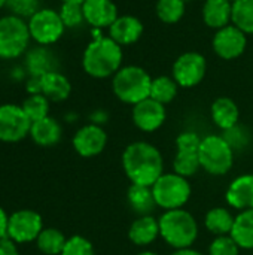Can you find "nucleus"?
<instances>
[{"mask_svg":"<svg viewBox=\"0 0 253 255\" xmlns=\"http://www.w3.org/2000/svg\"><path fill=\"white\" fill-rule=\"evenodd\" d=\"M7 223H9V218L6 212L0 208V239L7 236Z\"/></svg>","mask_w":253,"mask_h":255,"instance_id":"58836bf2","label":"nucleus"},{"mask_svg":"<svg viewBox=\"0 0 253 255\" xmlns=\"http://www.w3.org/2000/svg\"><path fill=\"white\" fill-rule=\"evenodd\" d=\"M206 69V58L200 52H185L173 64V79L179 87L191 88L203 81Z\"/></svg>","mask_w":253,"mask_h":255,"instance_id":"9d476101","label":"nucleus"},{"mask_svg":"<svg viewBox=\"0 0 253 255\" xmlns=\"http://www.w3.org/2000/svg\"><path fill=\"white\" fill-rule=\"evenodd\" d=\"M160 236V224L158 220H155L152 215H143L139 217L128 230L130 241L137 247H148L157 241Z\"/></svg>","mask_w":253,"mask_h":255,"instance_id":"a211bd4d","label":"nucleus"},{"mask_svg":"<svg viewBox=\"0 0 253 255\" xmlns=\"http://www.w3.org/2000/svg\"><path fill=\"white\" fill-rule=\"evenodd\" d=\"M201 140L203 139L195 131H183L176 137V148H177V151L198 152Z\"/></svg>","mask_w":253,"mask_h":255,"instance_id":"e433bc0d","label":"nucleus"},{"mask_svg":"<svg viewBox=\"0 0 253 255\" xmlns=\"http://www.w3.org/2000/svg\"><path fill=\"white\" fill-rule=\"evenodd\" d=\"M137 255H158L157 253H152V251H143V253H140V254Z\"/></svg>","mask_w":253,"mask_h":255,"instance_id":"79ce46f5","label":"nucleus"},{"mask_svg":"<svg viewBox=\"0 0 253 255\" xmlns=\"http://www.w3.org/2000/svg\"><path fill=\"white\" fill-rule=\"evenodd\" d=\"M228 205L239 211L253 209V175H242L236 178L225 194Z\"/></svg>","mask_w":253,"mask_h":255,"instance_id":"dca6fc26","label":"nucleus"},{"mask_svg":"<svg viewBox=\"0 0 253 255\" xmlns=\"http://www.w3.org/2000/svg\"><path fill=\"white\" fill-rule=\"evenodd\" d=\"M31 121L21 106L1 105L0 106V140L18 142L30 134Z\"/></svg>","mask_w":253,"mask_h":255,"instance_id":"1a4fd4ad","label":"nucleus"},{"mask_svg":"<svg viewBox=\"0 0 253 255\" xmlns=\"http://www.w3.org/2000/svg\"><path fill=\"white\" fill-rule=\"evenodd\" d=\"M157 206L164 211L180 209L191 197V185L177 173H163L152 185Z\"/></svg>","mask_w":253,"mask_h":255,"instance_id":"423d86ee","label":"nucleus"},{"mask_svg":"<svg viewBox=\"0 0 253 255\" xmlns=\"http://www.w3.org/2000/svg\"><path fill=\"white\" fill-rule=\"evenodd\" d=\"M248 45L246 34L234 24L219 28L213 37V49L224 60H234L240 57Z\"/></svg>","mask_w":253,"mask_h":255,"instance_id":"f8f14e48","label":"nucleus"},{"mask_svg":"<svg viewBox=\"0 0 253 255\" xmlns=\"http://www.w3.org/2000/svg\"><path fill=\"white\" fill-rule=\"evenodd\" d=\"M122 167L131 184L152 187L164 173V160L157 146L133 142L122 152Z\"/></svg>","mask_w":253,"mask_h":255,"instance_id":"f257e3e1","label":"nucleus"},{"mask_svg":"<svg viewBox=\"0 0 253 255\" xmlns=\"http://www.w3.org/2000/svg\"><path fill=\"white\" fill-rule=\"evenodd\" d=\"M233 15V3L228 0H206L203 6V19L212 28H224L230 25Z\"/></svg>","mask_w":253,"mask_h":255,"instance_id":"412c9836","label":"nucleus"},{"mask_svg":"<svg viewBox=\"0 0 253 255\" xmlns=\"http://www.w3.org/2000/svg\"><path fill=\"white\" fill-rule=\"evenodd\" d=\"M6 3H7V0H0V9H1Z\"/></svg>","mask_w":253,"mask_h":255,"instance_id":"37998d69","label":"nucleus"},{"mask_svg":"<svg viewBox=\"0 0 253 255\" xmlns=\"http://www.w3.org/2000/svg\"><path fill=\"white\" fill-rule=\"evenodd\" d=\"M21 108L25 112V115L28 117V120L31 123H34V121H39V120L48 117L49 100L43 94H30V97H27L24 100Z\"/></svg>","mask_w":253,"mask_h":255,"instance_id":"7c9ffc66","label":"nucleus"},{"mask_svg":"<svg viewBox=\"0 0 253 255\" xmlns=\"http://www.w3.org/2000/svg\"><path fill=\"white\" fill-rule=\"evenodd\" d=\"M170 255H203L201 253L192 250V248H185V250H176L173 254Z\"/></svg>","mask_w":253,"mask_h":255,"instance_id":"ea45409f","label":"nucleus"},{"mask_svg":"<svg viewBox=\"0 0 253 255\" xmlns=\"http://www.w3.org/2000/svg\"><path fill=\"white\" fill-rule=\"evenodd\" d=\"M233 214L225 208H213L206 214L204 226L215 236H228L231 235L234 226Z\"/></svg>","mask_w":253,"mask_h":255,"instance_id":"393cba45","label":"nucleus"},{"mask_svg":"<svg viewBox=\"0 0 253 255\" xmlns=\"http://www.w3.org/2000/svg\"><path fill=\"white\" fill-rule=\"evenodd\" d=\"M240 247L236 241L228 236H216L209 247V255H239Z\"/></svg>","mask_w":253,"mask_h":255,"instance_id":"473e14b6","label":"nucleus"},{"mask_svg":"<svg viewBox=\"0 0 253 255\" xmlns=\"http://www.w3.org/2000/svg\"><path fill=\"white\" fill-rule=\"evenodd\" d=\"M228 1H231V3H236L237 0H228Z\"/></svg>","mask_w":253,"mask_h":255,"instance_id":"c03bdc74","label":"nucleus"},{"mask_svg":"<svg viewBox=\"0 0 253 255\" xmlns=\"http://www.w3.org/2000/svg\"><path fill=\"white\" fill-rule=\"evenodd\" d=\"M6 6L16 16H33L39 10V0H7Z\"/></svg>","mask_w":253,"mask_h":255,"instance_id":"c9c22d12","label":"nucleus"},{"mask_svg":"<svg viewBox=\"0 0 253 255\" xmlns=\"http://www.w3.org/2000/svg\"><path fill=\"white\" fill-rule=\"evenodd\" d=\"M201 169L200 157L198 152H185V151H177L173 160V170L174 173L189 178L194 176L198 170Z\"/></svg>","mask_w":253,"mask_h":255,"instance_id":"c756f323","label":"nucleus"},{"mask_svg":"<svg viewBox=\"0 0 253 255\" xmlns=\"http://www.w3.org/2000/svg\"><path fill=\"white\" fill-rule=\"evenodd\" d=\"M27 69L31 76H42L48 72H52L54 61H52L51 54L43 48L33 49L27 55Z\"/></svg>","mask_w":253,"mask_h":255,"instance_id":"c85d7f7f","label":"nucleus"},{"mask_svg":"<svg viewBox=\"0 0 253 255\" xmlns=\"http://www.w3.org/2000/svg\"><path fill=\"white\" fill-rule=\"evenodd\" d=\"M166 106L151 97L133 106V123L142 131L151 133L158 130L166 121Z\"/></svg>","mask_w":253,"mask_h":255,"instance_id":"ddd939ff","label":"nucleus"},{"mask_svg":"<svg viewBox=\"0 0 253 255\" xmlns=\"http://www.w3.org/2000/svg\"><path fill=\"white\" fill-rule=\"evenodd\" d=\"M185 13V0H158L157 15L163 22L174 24Z\"/></svg>","mask_w":253,"mask_h":255,"instance_id":"2f4dec72","label":"nucleus"},{"mask_svg":"<svg viewBox=\"0 0 253 255\" xmlns=\"http://www.w3.org/2000/svg\"><path fill=\"white\" fill-rule=\"evenodd\" d=\"M177 82L173 78L169 76H158L155 79H152V85H151V99L163 103L164 106L170 102L174 100L176 94H177Z\"/></svg>","mask_w":253,"mask_h":255,"instance_id":"cd10ccee","label":"nucleus"},{"mask_svg":"<svg viewBox=\"0 0 253 255\" xmlns=\"http://www.w3.org/2000/svg\"><path fill=\"white\" fill-rule=\"evenodd\" d=\"M28 30L31 39L40 45L55 43L64 33V22L60 16V12L52 9H39L33 16H30Z\"/></svg>","mask_w":253,"mask_h":255,"instance_id":"6e6552de","label":"nucleus"},{"mask_svg":"<svg viewBox=\"0 0 253 255\" xmlns=\"http://www.w3.org/2000/svg\"><path fill=\"white\" fill-rule=\"evenodd\" d=\"M127 200L133 212H136L140 217L151 215V212L157 208L152 187L131 184V187L127 191Z\"/></svg>","mask_w":253,"mask_h":255,"instance_id":"5701e85b","label":"nucleus"},{"mask_svg":"<svg viewBox=\"0 0 253 255\" xmlns=\"http://www.w3.org/2000/svg\"><path fill=\"white\" fill-rule=\"evenodd\" d=\"M198 157L201 169L215 176L228 173L234 164V149L224 136L209 134L203 137Z\"/></svg>","mask_w":253,"mask_h":255,"instance_id":"39448f33","label":"nucleus"},{"mask_svg":"<svg viewBox=\"0 0 253 255\" xmlns=\"http://www.w3.org/2000/svg\"><path fill=\"white\" fill-rule=\"evenodd\" d=\"M0 255H18L16 242H13L7 236L1 238L0 239Z\"/></svg>","mask_w":253,"mask_h":255,"instance_id":"4c0bfd02","label":"nucleus"},{"mask_svg":"<svg viewBox=\"0 0 253 255\" xmlns=\"http://www.w3.org/2000/svg\"><path fill=\"white\" fill-rule=\"evenodd\" d=\"M28 24L16 15L0 18V58L19 57L30 40Z\"/></svg>","mask_w":253,"mask_h":255,"instance_id":"0eeeda50","label":"nucleus"},{"mask_svg":"<svg viewBox=\"0 0 253 255\" xmlns=\"http://www.w3.org/2000/svg\"><path fill=\"white\" fill-rule=\"evenodd\" d=\"M61 126L51 117L31 123L30 136L40 146H52L61 139Z\"/></svg>","mask_w":253,"mask_h":255,"instance_id":"4be33fe9","label":"nucleus"},{"mask_svg":"<svg viewBox=\"0 0 253 255\" xmlns=\"http://www.w3.org/2000/svg\"><path fill=\"white\" fill-rule=\"evenodd\" d=\"M63 3H79V4H82L85 0H61Z\"/></svg>","mask_w":253,"mask_h":255,"instance_id":"a19ab883","label":"nucleus"},{"mask_svg":"<svg viewBox=\"0 0 253 255\" xmlns=\"http://www.w3.org/2000/svg\"><path fill=\"white\" fill-rule=\"evenodd\" d=\"M66 241L67 239L64 238V235L57 229H43L36 239L37 248L46 255L61 254Z\"/></svg>","mask_w":253,"mask_h":255,"instance_id":"a878e982","label":"nucleus"},{"mask_svg":"<svg viewBox=\"0 0 253 255\" xmlns=\"http://www.w3.org/2000/svg\"><path fill=\"white\" fill-rule=\"evenodd\" d=\"M231 21L245 34H253V0H237L233 3Z\"/></svg>","mask_w":253,"mask_h":255,"instance_id":"bb28decb","label":"nucleus"},{"mask_svg":"<svg viewBox=\"0 0 253 255\" xmlns=\"http://www.w3.org/2000/svg\"><path fill=\"white\" fill-rule=\"evenodd\" d=\"M240 250H253V209L240 211L230 235Z\"/></svg>","mask_w":253,"mask_h":255,"instance_id":"b1692460","label":"nucleus"},{"mask_svg":"<svg viewBox=\"0 0 253 255\" xmlns=\"http://www.w3.org/2000/svg\"><path fill=\"white\" fill-rule=\"evenodd\" d=\"M42 227V218L34 211H18L9 217L7 223V238L16 244H25L37 239Z\"/></svg>","mask_w":253,"mask_h":255,"instance_id":"9b49d317","label":"nucleus"},{"mask_svg":"<svg viewBox=\"0 0 253 255\" xmlns=\"http://www.w3.org/2000/svg\"><path fill=\"white\" fill-rule=\"evenodd\" d=\"M210 114H212L213 123L225 131L234 128L239 124V118H240L239 106L236 105L234 100L228 97L216 99L212 105Z\"/></svg>","mask_w":253,"mask_h":255,"instance_id":"6ab92c4d","label":"nucleus"},{"mask_svg":"<svg viewBox=\"0 0 253 255\" xmlns=\"http://www.w3.org/2000/svg\"><path fill=\"white\" fill-rule=\"evenodd\" d=\"M60 16L66 27H78L85 21L84 9L79 3H63Z\"/></svg>","mask_w":253,"mask_h":255,"instance_id":"72a5a7b5","label":"nucleus"},{"mask_svg":"<svg viewBox=\"0 0 253 255\" xmlns=\"http://www.w3.org/2000/svg\"><path fill=\"white\" fill-rule=\"evenodd\" d=\"M82 9L85 21L94 28L110 27L118 18V9L112 0H85Z\"/></svg>","mask_w":253,"mask_h":255,"instance_id":"2eb2a0df","label":"nucleus"},{"mask_svg":"<svg viewBox=\"0 0 253 255\" xmlns=\"http://www.w3.org/2000/svg\"><path fill=\"white\" fill-rule=\"evenodd\" d=\"M107 134L98 124L81 127L73 136V148L81 157H95L106 148Z\"/></svg>","mask_w":253,"mask_h":255,"instance_id":"4468645a","label":"nucleus"},{"mask_svg":"<svg viewBox=\"0 0 253 255\" xmlns=\"http://www.w3.org/2000/svg\"><path fill=\"white\" fill-rule=\"evenodd\" d=\"M152 78L149 73L139 66L121 67L113 76V93L115 96L128 105H137L151 96Z\"/></svg>","mask_w":253,"mask_h":255,"instance_id":"20e7f679","label":"nucleus"},{"mask_svg":"<svg viewBox=\"0 0 253 255\" xmlns=\"http://www.w3.org/2000/svg\"><path fill=\"white\" fill-rule=\"evenodd\" d=\"M42 94L52 102H63L70 96L72 85L69 79L57 70L48 72L40 76Z\"/></svg>","mask_w":253,"mask_h":255,"instance_id":"aec40b11","label":"nucleus"},{"mask_svg":"<svg viewBox=\"0 0 253 255\" xmlns=\"http://www.w3.org/2000/svg\"><path fill=\"white\" fill-rule=\"evenodd\" d=\"M122 64V49L113 39L100 36L95 30L94 40L86 46L82 58L84 70L92 78H109Z\"/></svg>","mask_w":253,"mask_h":255,"instance_id":"f03ea898","label":"nucleus"},{"mask_svg":"<svg viewBox=\"0 0 253 255\" xmlns=\"http://www.w3.org/2000/svg\"><path fill=\"white\" fill-rule=\"evenodd\" d=\"M160 236L174 250L191 248L198 236V224L192 214L185 209L166 211L160 220Z\"/></svg>","mask_w":253,"mask_h":255,"instance_id":"7ed1b4c3","label":"nucleus"},{"mask_svg":"<svg viewBox=\"0 0 253 255\" xmlns=\"http://www.w3.org/2000/svg\"><path fill=\"white\" fill-rule=\"evenodd\" d=\"M61 255H95L92 244L82 236H72L66 241Z\"/></svg>","mask_w":253,"mask_h":255,"instance_id":"f704fd0d","label":"nucleus"},{"mask_svg":"<svg viewBox=\"0 0 253 255\" xmlns=\"http://www.w3.org/2000/svg\"><path fill=\"white\" fill-rule=\"evenodd\" d=\"M143 33V24L139 18L131 15L118 16L116 21L109 27V37L118 45H131L140 39Z\"/></svg>","mask_w":253,"mask_h":255,"instance_id":"f3484780","label":"nucleus"}]
</instances>
